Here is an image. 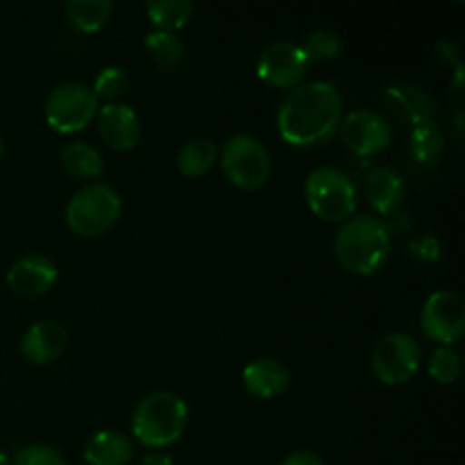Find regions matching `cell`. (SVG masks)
<instances>
[{"label":"cell","mask_w":465,"mask_h":465,"mask_svg":"<svg viewBox=\"0 0 465 465\" xmlns=\"http://www.w3.org/2000/svg\"><path fill=\"white\" fill-rule=\"evenodd\" d=\"M409 252H411V257L416 262L436 263L440 259V254H443V245H440V241L434 234H425L418 236V239H413L409 243Z\"/></svg>","instance_id":"29"},{"label":"cell","mask_w":465,"mask_h":465,"mask_svg":"<svg viewBox=\"0 0 465 465\" xmlns=\"http://www.w3.org/2000/svg\"><path fill=\"white\" fill-rule=\"evenodd\" d=\"M0 157H3V139H0Z\"/></svg>","instance_id":"34"},{"label":"cell","mask_w":465,"mask_h":465,"mask_svg":"<svg viewBox=\"0 0 465 465\" xmlns=\"http://www.w3.org/2000/svg\"><path fill=\"white\" fill-rule=\"evenodd\" d=\"M243 386L250 395L259 400H272L289 389L291 372L282 361L271 357H262L250 361L241 372Z\"/></svg>","instance_id":"15"},{"label":"cell","mask_w":465,"mask_h":465,"mask_svg":"<svg viewBox=\"0 0 465 465\" xmlns=\"http://www.w3.org/2000/svg\"><path fill=\"white\" fill-rule=\"evenodd\" d=\"M422 352L418 341L404 331H391L375 345L371 357L372 372L386 386H402L416 377Z\"/></svg>","instance_id":"8"},{"label":"cell","mask_w":465,"mask_h":465,"mask_svg":"<svg viewBox=\"0 0 465 465\" xmlns=\"http://www.w3.org/2000/svg\"><path fill=\"white\" fill-rule=\"evenodd\" d=\"M95 123H98L100 139H103L109 148L121 150V153H130V150H134L136 145H139L141 121L130 104H103V109H98Z\"/></svg>","instance_id":"12"},{"label":"cell","mask_w":465,"mask_h":465,"mask_svg":"<svg viewBox=\"0 0 465 465\" xmlns=\"http://www.w3.org/2000/svg\"><path fill=\"white\" fill-rule=\"evenodd\" d=\"M68 345V331L53 321H41L27 327L21 336V354L35 366L53 363Z\"/></svg>","instance_id":"14"},{"label":"cell","mask_w":465,"mask_h":465,"mask_svg":"<svg viewBox=\"0 0 465 465\" xmlns=\"http://www.w3.org/2000/svg\"><path fill=\"white\" fill-rule=\"evenodd\" d=\"M0 465H12L9 463V457L3 452V450H0Z\"/></svg>","instance_id":"33"},{"label":"cell","mask_w":465,"mask_h":465,"mask_svg":"<svg viewBox=\"0 0 465 465\" xmlns=\"http://www.w3.org/2000/svg\"><path fill=\"white\" fill-rule=\"evenodd\" d=\"M141 465H175L168 454H162V452H150L145 454L143 459H141Z\"/></svg>","instance_id":"32"},{"label":"cell","mask_w":465,"mask_h":465,"mask_svg":"<svg viewBox=\"0 0 465 465\" xmlns=\"http://www.w3.org/2000/svg\"><path fill=\"white\" fill-rule=\"evenodd\" d=\"M123 213V200L116 189L103 182L82 186L66 204V223L77 236L98 239L114 230Z\"/></svg>","instance_id":"4"},{"label":"cell","mask_w":465,"mask_h":465,"mask_svg":"<svg viewBox=\"0 0 465 465\" xmlns=\"http://www.w3.org/2000/svg\"><path fill=\"white\" fill-rule=\"evenodd\" d=\"M98 100L94 91L80 82H66L50 91L45 100V123L57 134H77L98 116Z\"/></svg>","instance_id":"7"},{"label":"cell","mask_w":465,"mask_h":465,"mask_svg":"<svg viewBox=\"0 0 465 465\" xmlns=\"http://www.w3.org/2000/svg\"><path fill=\"white\" fill-rule=\"evenodd\" d=\"M114 5L109 0H68L64 5V16L77 32L94 35L109 23Z\"/></svg>","instance_id":"18"},{"label":"cell","mask_w":465,"mask_h":465,"mask_svg":"<svg viewBox=\"0 0 465 465\" xmlns=\"http://www.w3.org/2000/svg\"><path fill=\"white\" fill-rule=\"evenodd\" d=\"M14 465H68L62 452L50 445H27L16 454Z\"/></svg>","instance_id":"28"},{"label":"cell","mask_w":465,"mask_h":465,"mask_svg":"<svg viewBox=\"0 0 465 465\" xmlns=\"http://www.w3.org/2000/svg\"><path fill=\"white\" fill-rule=\"evenodd\" d=\"M189 409L180 395L171 391L148 393L132 413V436L143 448L163 450L184 436Z\"/></svg>","instance_id":"3"},{"label":"cell","mask_w":465,"mask_h":465,"mask_svg":"<svg viewBox=\"0 0 465 465\" xmlns=\"http://www.w3.org/2000/svg\"><path fill=\"white\" fill-rule=\"evenodd\" d=\"M300 48L307 54L309 64L331 62V59H339L343 54V41H341L339 35L330 30H313L304 36Z\"/></svg>","instance_id":"24"},{"label":"cell","mask_w":465,"mask_h":465,"mask_svg":"<svg viewBox=\"0 0 465 465\" xmlns=\"http://www.w3.org/2000/svg\"><path fill=\"white\" fill-rule=\"evenodd\" d=\"M420 327L431 341L452 348L465 330V302L454 291H436L425 300Z\"/></svg>","instance_id":"9"},{"label":"cell","mask_w":465,"mask_h":465,"mask_svg":"<svg viewBox=\"0 0 465 465\" xmlns=\"http://www.w3.org/2000/svg\"><path fill=\"white\" fill-rule=\"evenodd\" d=\"M59 162L64 171L75 180H98L104 173L103 154L94 145L82 143V141L68 143L59 154Z\"/></svg>","instance_id":"19"},{"label":"cell","mask_w":465,"mask_h":465,"mask_svg":"<svg viewBox=\"0 0 465 465\" xmlns=\"http://www.w3.org/2000/svg\"><path fill=\"white\" fill-rule=\"evenodd\" d=\"M282 465H327L321 457L313 452H293L282 461Z\"/></svg>","instance_id":"31"},{"label":"cell","mask_w":465,"mask_h":465,"mask_svg":"<svg viewBox=\"0 0 465 465\" xmlns=\"http://www.w3.org/2000/svg\"><path fill=\"white\" fill-rule=\"evenodd\" d=\"M389 95L391 98L398 100V103L407 109V114H409V118H411L413 125L420 121H427V118H431L434 103H431L430 95H427L422 89H418V86L395 84L389 89Z\"/></svg>","instance_id":"26"},{"label":"cell","mask_w":465,"mask_h":465,"mask_svg":"<svg viewBox=\"0 0 465 465\" xmlns=\"http://www.w3.org/2000/svg\"><path fill=\"white\" fill-rule=\"evenodd\" d=\"M436 54H439V59L443 64H448V66H461V50H459L457 41L452 39H443L439 41V45H436Z\"/></svg>","instance_id":"30"},{"label":"cell","mask_w":465,"mask_h":465,"mask_svg":"<svg viewBox=\"0 0 465 465\" xmlns=\"http://www.w3.org/2000/svg\"><path fill=\"white\" fill-rule=\"evenodd\" d=\"M59 271L48 257L27 254L12 263L7 272V286L21 298H41L57 284Z\"/></svg>","instance_id":"13"},{"label":"cell","mask_w":465,"mask_h":465,"mask_svg":"<svg viewBox=\"0 0 465 465\" xmlns=\"http://www.w3.org/2000/svg\"><path fill=\"white\" fill-rule=\"evenodd\" d=\"M404 193H407V186H404L402 175L398 171H393V168L380 166L368 175L366 198L371 203V207L377 213H381V216L393 213L402 204Z\"/></svg>","instance_id":"16"},{"label":"cell","mask_w":465,"mask_h":465,"mask_svg":"<svg viewBox=\"0 0 465 465\" xmlns=\"http://www.w3.org/2000/svg\"><path fill=\"white\" fill-rule=\"evenodd\" d=\"M143 45L154 66L162 71H175L184 62V44L180 41V36L171 35V32H148Z\"/></svg>","instance_id":"22"},{"label":"cell","mask_w":465,"mask_h":465,"mask_svg":"<svg viewBox=\"0 0 465 465\" xmlns=\"http://www.w3.org/2000/svg\"><path fill=\"white\" fill-rule=\"evenodd\" d=\"M132 457H134V443L121 431H95L84 445L86 465H130Z\"/></svg>","instance_id":"17"},{"label":"cell","mask_w":465,"mask_h":465,"mask_svg":"<svg viewBox=\"0 0 465 465\" xmlns=\"http://www.w3.org/2000/svg\"><path fill=\"white\" fill-rule=\"evenodd\" d=\"M193 12L195 5L191 0H150L145 5V14H148L154 30L171 32V35L182 30L193 16Z\"/></svg>","instance_id":"21"},{"label":"cell","mask_w":465,"mask_h":465,"mask_svg":"<svg viewBox=\"0 0 465 465\" xmlns=\"http://www.w3.org/2000/svg\"><path fill=\"white\" fill-rule=\"evenodd\" d=\"M411 154L418 163H425V166L436 163L443 154V132L434 118H427V121L413 125Z\"/></svg>","instance_id":"23"},{"label":"cell","mask_w":465,"mask_h":465,"mask_svg":"<svg viewBox=\"0 0 465 465\" xmlns=\"http://www.w3.org/2000/svg\"><path fill=\"white\" fill-rule=\"evenodd\" d=\"M218 157H221V168L230 184L241 191L262 189L271 177V153L262 141L250 134H236L227 139Z\"/></svg>","instance_id":"6"},{"label":"cell","mask_w":465,"mask_h":465,"mask_svg":"<svg viewBox=\"0 0 465 465\" xmlns=\"http://www.w3.org/2000/svg\"><path fill=\"white\" fill-rule=\"evenodd\" d=\"M309 71V59L293 41H275L266 45L257 59V75L275 89H295Z\"/></svg>","instance_id":"10"},{"label":"cell","mask_w":465,"mask_h":465,"mask_svg":"<svg viewBox=\"0 0 465 465\" xmlns=\"http://www.w3.org/2000/svg\"><path fill=\"white\" fill-rule=\"evenodd\" d=\"M218 159V145L212 139H191L177 150V171L184 177H203Z\"/></svg>","instance_id":"20"},{"label":"cell","mask_w":465,"mask_h":465,"mask_svg":"<svg viewBox=\"0 0 465 465\" xmlns=\"http://www.w3.org/2000/svg\"><path fill=\"white\" fill-rule=\"evenodd\" d=\"M461 375V357L454 348L439 345L430 357V377L440 386H450Z\"/></svg>","instance_id":"27"},{"label":"cell","mask_w":465,"mask_h":465,"mask_svg":"<svg viewBox=\"0 0 465 465\" xmlns=\"http://www.w3.org/2000/svg\"><path fill=\"white\" fill-rule=\"evenodd\" d=\"M304 198L309 209L325 223H341L357 212V186L348 173L339 168L322 166L307 175L304 182Z\"/></svg>","instance_id":"5"},{"label":"cell","mask_w":465,"mask_h":465,"mask_svg":"<svg viewBox=\"0 0 465 465\" xmlns=\"http://www.w3.org/2000/svg\"><path fill=\"white\" fill-rule=\"evenodd\" d=\"M130 89V75L125 73V68L121 66H104L103 71L95 75L94 82V95L95 100H104V104L121 103L123 95Z\"/></svg>","instance_id":"25"},{"label":"cell","mask_w":465,"mask_h":465,"mask_svg":"<svg viewBox=\"0 0 465 465\" xmlns=\"http://www.w3.org/2000/svg\"><path fill=\"white\" fill-rule=\"evenodd\" d=\"M334 254L352 275H375L391 254L389 225L375 216L348 218L336 232Z\"/></svg>","instance_id":"2"},{"label":"cell","mask_w":465,"mask_h":465,"mask_svg":"<svg viewBox=\"0 0 465 465\" xmlns=\"http://www.w3.org/2000/svg\"><path fill=\"white\" fill-rule=\"evenodd\" d=\"M341 141L357 157H375L391 145L393 130L381 114L371 109H357L343 116L339 125Z\"/></svg>","instance_id":"11"},{"label":"cell","mask_w":465,"mask_h":465,"mask_svg":"<svg viewBox=\"0 0 465 465\" xmlns=\"http://www.w3.org/2000/svg\"><path fill=\"white\" fill-rule=\"evenodd\" d=\"M343 100L330 82H302L291 89L277 109V132L293 148H312L339 130Z\"/></svg>","instance_id":"1"}]
</instances>
